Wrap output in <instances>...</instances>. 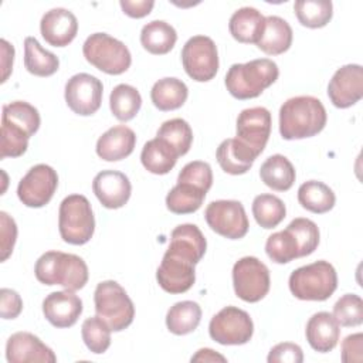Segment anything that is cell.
I'll use <instances>...</instances> for the list:
<instances>
[{
  "instance_id": "4dcf8cb0",
  "label": "cell",
  "mask_w": 363,
  "mask_h": 363,
  "mask_svg": "<svg viewBox=\"0 0 363 363\" xmlns=\"http://www.w3.org/2000/svg\"><path fill=\"white\" fill-rule=\"evenodd\" d=\"M177 41V33L169 23L163 20H153L142 27L140 44L155 55L167 54Z\"/></svg>"
},
{
  "instance_id": "f6af8a7d",
  "label": "cell",
  "mask_w": 363,
  "mask_h": 363,
  "mask_svg": "<svg viewBox=\"0 0 363 363\" xmlns=\"http://www.w3.org/2000/svg\"><path fill=\"white\" fill-rule=\"evenodd\" d=\"M268 363H302L303 353L301 346L291 342H282L275 345L267 357Z\"/></svg>"
},
{
  "instance_id": "30bf717a",
  "label": "cell",
  "mask_w": 363,
  "mask_h": 363,
  "mask_svg": "<svg viewBox=\"0 0 363 363\" xmlns=\"http://www.w3.org/2000/svg\"><path fill=\"white\" fill-rule=\"evenodd\" d=\"M182 64L186 74L197 81L207 82L218 71V51L216 43L207 35H194L182 50Z\"/></svg>"
},
{
  "instance_id": "7dc6e473",
  "label": "cell",
  "mask_w": 363,
  "mask_h": 363,
  "mask_svg": "<svg viewBox=\"0 0 363 363\" xmlns=\"http://www.w3.org/2000/svg\"><path fill=\"white\" fill-rule=\"evenodd\" d=\"M23 311V299L14 289H0V315L3 319H16Z\"/></svg>"
},
{
  "instance_id": "7402d4cb",
  "label": "cell",
  "mask_w": 363,
  "mask_h": 363,
  "mask_svg": "<svg viewBox=\"0 0 363 363\" xmlns=\"http://www.w3.org/2000/svg\"><path fill=\"white\" fill-rule=\"evenodd\" d=\"M305 335L309 346L313 350L319 353H328L336 347L340 336V329L333 315L322 311L309 318Z\"/></svg>"
},
{
  "instance_id": "5bb4252c",
  "label": "cell",
  "mask_w": 363,
  "mask_h": 363,
  "mask_svg": "<svg viewBox=\"0 0 363 363\" xmlns=\"http://www.w3.org/2000/svg\"><path fill=\"white\" fill-rule=\"evenodd\" d=\"M102 82L86 72L72 75L65 84V102L68 108L81 116L94 115L102 104Z\"/></svg>"
},
{
  "instance_id": "d6a6232c",
  "label": "cell",
  "mask_w": 363,
  "mask_h": 363,
  "mask_svg": "<svg viewBox=\"0 0 363 363\" xmlns=\"http://www.w3.org/2000/svg\"><path fill=\"white\" fill-rule=\"evenodd\" d=\"M298 201L305 210L323 214L333 208L336 196L328 184L318 180H308L298 189Z\"/></svg>"
},
{
  "instance_id": "d590c367",
  "label": "cell",
  "mask_w": 363,
  "mask_h": 363,
  "mask_svg": "<svg viewBox=\"0 0 363 363\" xmlns=\"http://www.w3.org/2000/svg\"><path fill=\"white\" fill-rule=\"evenodd\" d=\"M142 106V96L139 91L128 84L116 85L109 95V108L112 115L121 121L128 122L136 116Z\"/></svg>"
},
{
  "instance_id": "603a6c76",
  "label": "cell",
  "mask_w": 363,
  "mask_h": 363,
  "mask_svg": "<svg viewBox=\"0 0 363 363\" xmlns=\"http://www.w3.org/2000/svg\"><path fill=\"white\" fill-rule=\"evenodd\" d=\"M135 145V132L125 125H118L99 136L95 149L102 160L118 162L128 157L133 152Z\"/></svg>"
},
{
  "instance_id": "f1b7e54d",
  "label": "cell",
  "mask_w": 363,
  "mask_h": 363,
  "mask_svg": "<svg viewBox=\"0 0 363 363\" xmlns=\"http://www.w3.org/2000/svg\"><path fill=\"white\" fill-rule=\"evenodd\" d=\"M259 177L269 189L286 191L294 186L296 173L288 157L284 155H272L261 164Z\"/></svg>"
},
{
  "instance_id": "4316f807",
  "label": "cell",
  "mask_w": 363,
  "mask_h": 363,
  "mask_svg": "<svg viewBox=\"0 0 363 363\" xmlns=\"http://www.w3.org/2000/svg\"><path fill=\"white\" fill-rule=\"evenodd\" d=\"M292 37L294 33L286 20L278 16H268L257 47L268 55H279L289 50Z\"/></svg>"
},
{
  "instance_id": "ba28073f",
  "label": "cell",
  "mask_w": 363,
  "mask_h": 363,
  "mask_svg": "<svg viewBox=\"0 0 363 363\" xmlns=\"http://www.w3.org/2000/svg\"><path fill=\"white\" fill-rule=\"evenodd\" d=\"M82 54L91 65L109 75H121L132 64L129 48L106 33L91 34L82 45Z\"/></svg>"
},
{
  "instance_id": "f546056e",
  "label": "cell",
  "mask_w": 363,
  "mask_h": 363,
  "mask_svg": "<svg viewBox=\"0 0 363 363\" xmlns=\"http://www.w3.org/2000/svg\"><path fill=\"white\" fill-rule=\"evenodd\" d=\"M187 96V85L182 79L173 77H166L156 81L150 91V99L153 105L163 112L182 108Z\"/></svg>"
},
{
  "instance_id": "4fadbf2b",
  "label": "cell",
  "mask_w": 363,
  "mask_h": 363,
  "mask_svg": "<svg viewBox=\"0 0 363 363\" xmlns=\"http://www.w3.org/2000/svg\"><path fill=\"white\" fill-rule=\"evenodd\" d=\"M58 186L57 172L44 163L33 166L17 186L20 201L33 208L44 207L52 199Z\"/></svg>"
},
{
  "instance_id": "ffe728a7",
  "label": "cell",
  "mask_w": 363,
  "mask_h": 363,
  "mask_svg": "<svg viewBox=\"0 0 363 363\" xmlns=\"http://www.w3.org/2000/svg\"><path fill=\"white\" fill-rule=\"evenodd\" d=\"M44 318L55 328H71L82 313V301L74 291L51 292L43 301Z\"/></svg>"
},
{
  "instance_id": "1f68e13d",
  "label": "cell",
  "mask_w": 363,
  "mask_h": 363,
  "mask_svg": "<svg viewBox=\"0 0 363 363\" xmlns=\"http://www.w3.org/2000/svg\"><path fill=\"white\" fill-rule=\"evenodd\" d=\"M206 194V190L193 183L177 182L166 196V207L174 214H190L201 207Z\"/></svg>"
},
{
  "instance_id": "7bdbcfd3",
  "label": "cell",
  "mask_w": 363,
  "mask_h": 363,
  "mask_svg": "<svg viewBox=\"0 0 363 363\" xmlns=\"http://www.w3.org/2000/svg\"><path fill=\"white\" fill-rule=\"evenodd\" d=\"M296 238L299 245V258L311 255L319 245V228L318 225L303 217L294 218L286 227Z\"/></svg>"
},
{
  "instance_id": "e575fe53",
  "label": "cell",
  "mask_w": 363,
  "mask_h": 363,
  "mask_svg": "<svg viewBox=\"0 0 363 363\" xmlns=\"http://www.w3.org/2000/svg\"><path fill=\"white\" fill-rule=\"evenodd\" d=\"M201 320V308L197 302H176L166 313V326L173 335L182 336L197 329Z\"/></svg>"
},
{
  "instance_id": "cb8c5ba5",
  "label": "cell",
  "mask_w": 363,
  "mask_h": 363,
  "mask_svg": "<svg viewBox=\"0 0 363 363\" xmlns=\"http://www.w3.org/2000/svg\"><path fill=\"white\" fill-rule=\"evenodd\" d=\"M257 157L258 155L237 138L223 140L216 150V159L220 167L234 176L247 173Z\"/></svg>"
},
{
  "instance_id": "44dd1931",
  "label": "cell",
  "mask_w": 363,
  "mask_h": 363,
  "mask_svg": "<svg viewBox=\"0 0 363 363\" xmlns=\"http://www.w3.org/2000/svg\"><path fill=\"white\" fill-rule=\"evenodd\" d=\"M40 31L50 45L67 47L77 37L78 20L67 9H51L41 17Z\"/></svg>"
},
{
  "instance_id": "bcb514c9",
  "label": "cell",
  "mask_w": 363,
  "mask_h": 363,
  "mask_svg": "<svg viewBox=\"0 0 363 363\" xmlns=\"http://www.w3.org/2000/svg\"><path fill=\"white\" fill-rule=\"evenodd\" d=\"M0 230H1V262H4L13 252L16 238H17V225L16 221L6 213L0 211Z\"/></svg>"
},
{
  "instance_id": "e0dca14e",
  "label": "cell",
  "mask_w": 363,
  "mask_h": 363,
  "mask_svg": "<svg viewBox=\"0 0 363 363\" xmlns=\"http://www.w3.org/2000/svg\"><path fill=\"white\" fill-rule=\"evenodd\" d=\"M330 102L340 109H346L363 96V68L359 64L340 67L328 85Z\"/></svg>"
},
{
  "instance_id": "60d3db41",
  "label": "cell",
  "mask_w": 363,
  "mask_h": 363,
  "mask_svg": "<svg viewBox=\"0 0 363 363\" xmlns=\"http://www.w3.org/2000/svg\"><path fill=\"white\" fill-rule=\"evenodd\" d=\"M111 328L96 315L84 320L81 335L85 346L95 354H101L111 346Z\"/></svg>"
},
{
  "instance_id": "ac0fdd59",
  "label": "cell",
  "mask_w": 363,
  "mask_h": 363,
  "mask_svg": "<svg viewBox=\"0 0 363 363\" xmlns=\"http://www.w3.org/2000/svg\"><path fill=\"white\" fill-rule=\"evenodd\" d=\"M6 359L9 363H55L54 352L30 332H16L6 343Z\"/></svg>"
},
{
  "instance_id": "f907efd6",
  "label": "cell",
  "mask_w": 363,
  "mask_h": 363,
  "mask_svg": "<svg viewBox=\"0 0 363 363\" xmlns=\"http://www.w3.org/2000/svg\"><path fill=\"white\" fill-rule=\"evenodd\" d=\"M1 44V68H3V77L1 82H6L11 69H13V60H14V47L4 38L0 41Z\"/></svg>"
},
{
  "instance_id": "d4e9b609",
  "label": "cell",
  "mask_w": 363,
  "mask_h": 363,
  "mask_svg": "<svg viewBox=\"0 0 363 363\" xmlns=\"http://www.w3.org/2000/svg\"><path fill=\"white\" fill-rule=\"evenodd\" d=\"M167 248L197 264L206 254L207 241L196 224H180L172 231Z\"/></svg>"
},
{
  "instance_id": "ee69618b",
  "label": "cell",
  "mask_w": 363,
  "mask_h": 363,
  "mask_svg": "<svg viewBox=\"0 0 363 363\" xmlns=\"http://www.w3.org/2000/svg\"><path fill=\"white\" fill-rule=\"evenodd\" d=\"M177 182H189L208 191L213 184L211 166L207 162H201V160L190 162L180 170L177 176Z\"/></svg>"
},
{
  "instance_id": "7a4b0ae2",
  "label": "cell",
  "mask_w": 363,
  "mask_h": 363,
  "mask_svg": "<svg viewBox=\"0 0 363 363\" xmlns=\"http://www.w3.org/2000/svg\"><path fill=\"white\" fill-rule=\"evenodd\" d=\"M41 123L37 108L26 101H14L3 106L0 159L18 157L26 153L28 139Z\"/></svg>"
},
{
  "instance_id": "277c9868",
  "label": "cell",
  "mask_w": 363,
  "mask_h": 363,
  "mask_svg": "<svg viewBox=\"0 0 363 363\" xmlns=\"http://www.w3.org/2000/svg\"><path fill=\"white\" fill-rule=\"evenodd\" d=\"M34 274L44 285H61L68 291H78L88 282V267L85 261L61 251H47L35 262Z\"/></svg>"
},
{
  "instance_id": "3957f363",
  "label": "cell",
  "mask_w": 363,
  "mask_h": 363,
  "mask_svg": "<svg viewBox=\"0 0 363 363\" xmlns=\"http://www.w3.org/2000/svg\"><path fill=\"white\" fill-rule=\"evenodd\" d=\"M279 75L278 65L269 58L251 60L245 64H233L224 78L227 91L237 99L259 96Z\"/></svg>"
},
{
  "instance_id": "6da1fadb",
  "label": "cell",
  "mask_w": 363,
  "mask_h": 363,
  "mask_svg": "<svg viewBox=\"0 0 363 363\" xmlns=\"http://www.w3.org/2000/svg\"><path fill=\"white\" fill-rule=\"evenodd\" d=\"M326 121L323 104L311 95L289 98L279 108V133L285 140L312 138L323 130Z\"/></svg>"
},
{
  "instance_id": "9a60e30c",
  "label": "cell",
  "mask_w": 363,
  "mask_h": 363,
  "mask_svg": "<svg viewBox=\"0 0 363 363\" xmlns=\"http://www.w3.org/2000/svg\"><path fill=\"white\" fill-rule=\"evenodd\" d=\"M194 265L191 259L167 248L156 271L159 286L169 294L187 292L196 281Z\"/></svg>"
},
{
  "instance_id": "f35d334b",
  "label": "cell",
  "mask_w": 363,
  "mask_h": 363,
  "mask_svg": "<svg viewBox=\"0 0 363 363\" xmlns=\"http://www.w3.org/2000/svg\"><path fill=\"white\" fill-rule=\"evenodd\" d=\"M157 138L166 140L179 156L186 155L193 143V130L182 118H173L162 123L156 133Z\"/></svg>"
},
{
  "instance_id": "9c48e42d",
  "label": "cell",
  "mask_w": 363,
  "mask_h": 363,
  "mask_svg": "<svg viewBox=\"0 0 363 363\" xmlns=\"http://www.w3.org/2000/svg\"><path fill=\"white\" fill-rule=\"evenodd\" d=\"M268 267L257 257H242L233 267V286L235 295L245 302H258L269 291Z\"/></svg>"
},
{
  "instance_id": "2e32d148",
  "label": "cell",
  "mask_w": 363,
  "mask_h": 363,
  "mask_svg": "<svg viewBox=\"0 0 363 363\" xmlns=\"http://www.w3.org/2000/svg\"><path fill=\"white\" fill-rule=\"evenodd\" d=\"M271 125V112L267 108H247L237 118L235 138L259 156L269 139Z\"/></svg>"
},
{
  "instance_id": "52a82bcc",
  "label": "cell",
  "mask_w": 363,
  "mask_h": 363,
  "mask_svg": "<svg viewBox=\"0 0 363 363\" xmlns=\"http://www.w3.org/2000/svg\"><path fill=\"white\" fill-rule=\"evenodd\" d=\"M95 312L113 332L126 329L135 318V306L116 281H102L94 292Z\"/></svg>"
},
{
  "instance_id": "484cf974",
  "label": "cell",
  "mask_w": 363,
  "mask_h": 363,
  "mask_svg": "<svg viewBox=\"0 0 363 363\" xmlns=\"http://www.w3.org/2000/svg\"><path fill=\"white\" fill-rule=\"evenodd\" d=\"M265 24V17L254 7H241L233 13L228 30L234 40L244 44H257Z\"/></svg>"
},
{
  "instance_id": "816d5d0a",
  "label": "cell",
  "mask_w": 363,
  "mask_h": 363,
  "mask_svg": "<svg viewBox=\"0 0 363 363\" xmlns=\"http://www.w3.org/2000/svg\"><path fill=\"white\" fill-rule=\"evenodd\" d=\"M225 360L227 359L223 354H220L208 347L199 349L196 352V354L191 356V362H225Z\"/></svg>"
},
{
  "instance_id": "8992f818",
  "label": "cell",
  "mask_w": 363,
  "mask_h": 363,
  "mask_svg": "<svg viewBox=\"0 0 363 363\" xmlns=\"http://www.w3.org/2000/svg\"><path fill=\"white\" fill-rule=\"evenodd\" d=\"M61 238L72 245L86 244L95 231V218L91 203L82 194L67 196L58 211Z\"/></svg>"
},
{
  "instance_id": "681fc988",
  "label": "cell",
  "mask_w": 363,
  "mask_h": 363,
  "mask_svg": "<svg viewBox=\"0 0 363 363\" xmlns=\"http://www.w3.org/2000/svg\"><path fill=\"white\" fill-rule=\"evenodd\" d=\"M123 13L132 18H142L145 16H147L153 6L155 1L152 0H121L119 1Z\"/></svg>"
},
{
  "instance_id": "8fae6325",
  "label": "cell",
  "mask_w": 363,
  "mask_h": 363,
  "mask_svg": "<svg viewBox=\"0 0 363 363\" xmlns=\"http://www.w3.org/2000/svg\"><path fill=\"white\" fill-rule=\"evenodd\" d=\"M208 333L220 345H245L252 337L254 323L245 311L225 306L211 318Z\"/></svg>"
},
{
  "instance_id": "5b68a950",
  "label": "cell",
  "mask_w": 363,
  "mask_h": 363,
  "mask_svg": "<svg viewBox=\"0 0 363 363\" xmlns=\"http://www.w3.org/2000/svg\"><path fill=\"white\" fill-rule=\"evenodd\" d=\"M289 291L301 301H326L337 288V274L328 261H315L289 275Z\"/></svg>"
},
{
  "instance_id": "d6986e66",
  "label": "cell",
  "mask_w": 363,
  "mask_h": 363,
  "mask_svg": "<svg viewBox=\"0 0 363 363\" xmlns=\"http://www.w3.org/2000/svg\"><path fill=\"white\" fill-rule=\"evenodd\" d=\"M92 190L99 203L106 208L123 207L132 193L126 174L118 170H102L92 180Z\"/></svg>"
},
{
  "instance_id": "74e56055",
  "label": "cell",
  "mask_w": 363,
  "mask_h": 363,
  "mask_svg": "<svg viewBox=\"0 0 363 363\" xmlns=\"http://www.w3.org/2000/svg\"><path fill=\"white\" fill-rule=\"evenodd\" d=\"M252 216L259 227L269 230L285 218L286 207L284 201L274 194H258L252 201Z\"/></svg>"
},
{
  "instance_id": "7c38bea8",
  "label": "cell",
  "mask_w": 363,
  "mask_h": 363,
  "mask_svg": "<svg viewBox=\"0 0 363 363\" xmlns=\"http://www.w3.org/2000/svg\"><path fill=\"white\" fill-rule=\"evenodd\" d=\"M204 218L214 233L228 240H240L248 233V217L244 206L237 200L211 201L204 211Z\"/></svg>"
},
{
  "instance_id": "836d02e7",
  "label": "cell",
  "mask_w": 363,
  "mask_h": 363,
  "mask_svg": "<svg viewBox=\"0 0 363 363\" xmlns=\"http://www.w3.org/2000/svg\"><path fill=\"white\" fill-rule=\"evenodd\" d=\"M24 67L30 74L35 77H51L58 71L60 60L55 54L43 48L37 38L26 37Z\"/></svg>"
},
{
  "instance_id": "83f0119b",
  "label": "cell",
  "mask_w": 363,
  "mask_h": 363,
  "mask_svg": "<svg viewBox=\"0 0 363 363\" xmlns=\"http://www.w3.org/2000/svg\"><path fill=\"white\" fill-rule=\"evenodd\" d=\"M177 157V152L166 140L157 136L147 140L140 153V162L143 167L153 174L169 173L174 167Z\"/></svg>"
},
{
  "instance_id": "c3c4849f",
  "label": "cell",
  "mask_w": 363,
  "mask_h": 363,
  "mask_svg": "<svg viewBox=\"0 0 363 363\" xmlns=\"http://www.w3.org/2000/svg\"><path fill=\"white\" fill-rule=\"evenodd\" d=\"M363 360V335L353 333L342 342V362L360 363Z\"/></svg>"
},
{
  "instance_id": "8d00e7d4",
  "label": "cell",
  "mask_w": 363,
  "mask_h": 363,
  "mask_svg": "<svg viewBox=\"0 0 363 363\" xmlns=\"http://www.w3.org/2000/svg\"><path fill=\"white\" fill-rule=\"evenodd\" d=\"M294 11L302 26L320 28L332 20L333 4L330 0H298L294 3Z\"/></svg>"
},
{
  "instance_id": "b9f144b4",
  "label": "cell",
  "mask_w": 363,
  "mask_h": 363,
  "mask_svg": "<svg viewBox=\"0 0 363 363\" xmlns=\"http://www.w3.org/2000/svg\"><path fill=\"white\" fill-rule=\"evenodd\" d=\"M333 318L340 326L352 328L363 323V301L356 294H345L333 305Z\"/></svg>"
},
{
  "instance_id": "ab89813d",
  "label": "cell",
  "mask_w": 363,
  "mask_h": 363,
  "mask_svg": "<svg viewBox=\"0 0 363 363\" xmlns=\"http://www.w3.org/2000/svg\"><path fill=\"white\" fill-rule=\"evenodd\" d=\"M265 252L275 264H288L299 258V245L295 235L285 228L267 238Z\"/></svg>"
}]
</instances>
